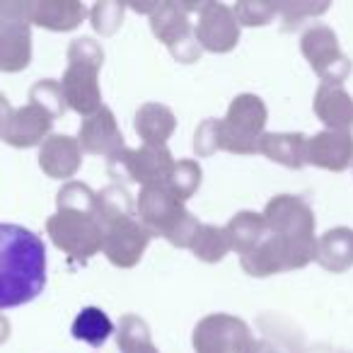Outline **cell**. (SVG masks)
Returning a JSON list of instances; mask_svg holds the SVG:
<instances>
[{"instance_id": "obj_33", "label": "cell", "mask_w": 353, "mask_h": 353, "mask_svg": "<svg viewBox=\"0 0 353 353\" xmlns=\"http://www.w3.org/2000/svg\"><path fill=\"white\" fill-rule=\"evenodd\" d=\"M10 114H12V109H10V104H8V99L0 97V136L6 131V123H8V119H10Z\"/></svg>"}, {"instance_id": "obj_9", "label": "cell", "mask_w": 353, "mask_h": 353, "mask_svg": "<svg viewBox=\"0 0 353 353\" xmlns=\"http://www.w3.org/2000/svg\"><path fill=\"white\" fill-rule=\"evenodd\" d=\"M112 174H128L131 182H141L143 187L152 184H167L172 170L176 162L170 157V150L165 145H143L141 150H123L117 157L109 160V165H117Z\"/></svg>"}, {"instance_id": "obj_6", "label": "cell", "mask_w": 353, "mask_h": 353, "mask_svg": "<svg viewBox=\"0 0 353 353\" xmlns=\"http://www.w3.org/2000/svg\"><path fill=\"white\" fill-rule=\"evenodd\" d=\"M266 123V107L259 97L254 94H240L235 102L230 104L225 121L218 123V138H221V148L230 152H254L259 150L261 141V128Z\"/></svg>"}, {"instance_id": "obj_28", "label": "cell", "mask_w": 353, "mask_h": 353, "mask_svg": "<svg viewBox=\"0 0 353 353\" xmlns=\"http://www.w3.org/2000/svg\"><path fill=\"white\" fill-rule=\"evenodd\" d=\"M32 102L49 109L54 117H63L65 112V97L63 90H61V83H51V80H44V83L32 88Z\"/></svg>"}, {"instance_id": "obj_31", "label": "cell", "mask_w": 353, "mask_h": 353, "mask_svg": "<svg viewBox=\"0 0 353 353\" xmlns=\"http://www.w3.org/2000/svg\"><path fill=\"white\" fill-rule=\"evenodd\" d=\"M218 123H221V121H203L201 126H199L196 141H194L196 152H201V155H211L216 148H221V138H218Z\"/></svg>"}, {"instance_id": "obj_12", "label": "cell", "mask_w": 353, "mask_h": 353, "mask_svg": "<svg viewBox=\"0 0 353 353\" xmlns=\"http://www.w3.org/2000/svg\"><path fill=\"white\" fill-rule=\"evenodd\" d=\"M194 32H196V39L208 51H230L240 37L235 12L225 6H216V3H208L201 8V17H199V25Z\"/></svg>"}, {"instance_id": "obj_32", "label": "cell", "mask_w": 353, "mask_h": 353, "mask_svg": "<svg viewBox=\"0 0 353 353\" xmlns=\"http://www.w3.org/2000/svg\"><path fill=\"white\" fill-rule=\"evenodd\" d=\"M329 6H298V3H293V6H279L276 8V12H281L285 20V30H290V27H298V22H303L305 15H317V12H324Z\"/></svg>"}, {"instance_id": "obj_1", "label": "cell", "mask_w": 353, "mask_h": 353, "mask_svg": "<svg viewBox=\"0 0 353 353\" xmlns=\"http://www.w3.org/2000/svg\"><path fill=\"white\" fill-rule=\"evenodd\" d=\"M46 285V247L22 225L0 223V310L39 298Z\"/></svg>"}, {"instance_id": "obj_3", "label": "cell", "mask_w": 353, "mask_h": 353, "mask_svg": "<svg viewBox=\"0 0 353 353\" xmlns=\"http://www.w3.org/2000/svg\"><path fill=\"white\" fill-rule=\"evenodd\" d=\"M264 221L271 235L279 237V242L283 245L290 269H300L314 259V250H317V242L312 235L314 216L303 199L276 196L266 206Z\"/></svg>"}, {"instance_id": "obj_29", "label": "cell", "mask_w": 353, "mask_h": 353, "mask_svg": "<svg viewBox=\"0 0 353 353\" xmlns=\"http://www.w3.org/2000/svg\"><path fill=\"white\" fill-rule=\"evenodd\" d=\"M121 12L123 8L117 3H99L92 10V25L94 30L104 32V34H112L119 25H121Z\"/></svg>"}, {"instance_id": "obj_13", "label": "cell", "mask_w": 353, "mask_h": 353, "mask_svg": "<svg viewBox=\"0 0 353 353\" xmlns=\"http://www.w3.org/2000/svg\"><path fill=\"white\" fill-rule=\"evenodd\" d=\"M54 119L56 117L49 109H44L37 102H30L27 107L10 114V119L6 123V131H3L0 138H6L15 148H32L37 143H41V138H46Z\"/></svg>"}, {"instance_id": "obj_34", "label": "cell", "mask_w": 353, "mask_h": 353, "mask_svg": "<svg viewBox=\"0 0 353 353\" xmlns=\"http://www.w3.org/2000/svg\"><path fill=\"white\" fill-rule=\"evenodd\" d=\"M250 353H279V351H276V348H271L269 343H254Z\"/></svg>"}, {"instance_id": "obj_24", "label": "cell", "mask_w": 353, "mask_h": 353, "mask_svg": "<svg viewBox=\"0 0 353 353\" xmlns=\"http://www.w3.org/2000/svg\"><path fill=\"white\" fill-rule=\"evenodd\" d=\"M70 332H73V336L78 339V341H85V343H90V346L99 348L112 336L114 324H112V319L107 317L104 310L85 307V310H80V314L75 317Z\"/></svg>"}, {"instance_id": "obj_16", "label": "cell", "mask_w": 353, "mask_h": 353, "mask_svg": "<svg viewBox=\"0 0 353 353\" xmlns=\"http://www.w3.org/2000/svg\"><path fill=\"white\" fill-rule=\"evenodd\" d=\"M152 32L157 34V39L165 41L172 51L179 49L182 44L192 41L196 37V32L192 30L187 15H184L182 6H174V3H162L152 10Z\"/></svg>"}, {"instance_id": "obj_15", "label": "cell", "mask_w": 353, "mask_h": 353, "mask_svg": "<svg viewBox=\"0 0 353 353\" xmlns=\"http://www.w3.org/2000/svg\"><path fill=\"white\" fill-rule=\"evenodd\" d=\"M314 112L329 126V131H348L353 126V99L341 85H327L317 90Z\"/></svg>"}, {"instance_id": "obj_35", "label": "cell", "mask_w": 353, "mask_h": 353, "mask_svg": "<svg viewBox=\"0 0 353 353\" xmlns=\"http://www.w3.org/2000/svg\"><path fill=\"white\" fill-rule=\"evenodd\" d=\"M6 339H8V322L0 317V341H6Z\"/></svg>"}, {"instance_id": "obj_22", "label": "cell", "mask_w": 353, "mask_h": 353, "mask_svg": "<svg viewBox=\"0 0 353 353\" xmlns=\"http://www.w3.org/2000/svg\"><path fill=\"white\" fill-rule=\"evenodd\" d=\"M225 232H228V240H230V250L240 252L245 256L261 245L269 228H266L264 216H254L250 211H242L237 218H232L230 225L225 228Z\"/></svg>"}, {"instance_id": "obj_27", "label": "cell", "mask_w": 353, "mask_h": 353, "mask_svg": "<svg viewBox=\"0 0 353 353\" xmlns=\"http://www.w3.org/2000/svg\"><path fill=\"white\" fill-rule=\"evenodd\" d=\"M199 184H201V170H199V165L192 160L176 162L170 179H167V189H170L182 203L196 194Z\"/></svg>"}, {"instance_id": "obj_26", "label": "cell", "mask_w": 353, "mask_h": 353, "mask_svg": "<svg viewBox=\"0 0 353 353\" xmlns=\"http://www.w3.org/2000/svg\"><path fill=\"white\" fill-rule=\"evenodd\" d=\"M194 254L203 261H221L225 252L230 250V240H228L225 228L216 225H201L196 232V240L192 245Z\"/></svg>"}, {"instance_id": "obj_19", "label": "cell", "mask_w": 353, "mask_h": 353, "mask_svg": "<svg viewBox=\"0 0 353 353\" xmlns=\"http://www.w3.org/2000/svg\"><path fill=\"white\" fill-rule=\"evenodd\" d=\"M314 259L327 271H334V274L346 271L348 266L353 264V232L346 230V228L329 230L327 235L317 242Z\"/></svg>"}, {"instance_id": "obj_2", "label": "cell", "mask_w": 353, "mask_h": 353, "mask_svg": "<svg viewBox=\"0 0 353 353\" xmlns=\"http://www.w3.org/2000/svg\"><path fill=\"white\" fill-rule=\"evenodd\" d=\"M94 199L97 194L85 184H65L59 192V213L46 223L54 245L80 264L102 250L104 230L94 213Z\"/></svg>"}, {"instance_id": "obj_7", "label": "cell", "mask_w": 353, "mask_h": 353, "mask_svg": "<svg viewBox=\"0 0 353 353\" xmlns=\"http://www.w3.org/2000/svg\"><path fill=\"white\" fill-rule=\"evenodd\" d=\"M194 346L199 353H250L254 339L245 322L228 314H213L196 327Z\"/></svg>"}, {"instance_id": "obj_14", "label": "cell", "mask_w": 353, "mask_h": 353, "mask_svg": "<svg viewBox=\"0 0 353 353\" xmlns=\"http://www.w3.org/2000/svg\"><path fill=\"white\" fill-rule=\"evenodd\" d=\"M353 160V138L348 131H322L307 141L305 162L332 172H341Z\"/></svg>"}, {"instance_id": "obj_5", "label": "cell", "mask_w": 353, "mask_h": 353, "mask_svg": "<svg viewBox=\"0 0 353 353\" xmlns=\"http://www.w3.org/2000/svg\"><path fill=\"white\" fill-rule=\"evenodd\" d=\"M68 70L61 80L65 104L83 117H90L99 109L97 70L102 65V49L90 37L75 39L68 49Z\"/></svg>"}, {"instance_id": "obj_4", "label": "cell", "mask_w": 353, "mask_h": 353, "mask_svg": "<svg viewBox=\"0 0 353 353\" xmlns=\"http://www.w3.org/2000/svg\"><path fill=\"white\" fill-rule=\"evenodd\" d=\"M141 223L150 235H160L176 247H192L199 232V221L184 208V203L167 189V184L143 187L138 199Z\"/></svg>"}, {"instance_id": "obj_8", "label": "cell", "mask_w": 353, "mask_h": 353, "mask_svg": "<svg viewBox=\"0 0 353 353\" xmlns=\"http://www.w3.org/2000/svg\"><path fill=\"white\" fill-rule=\"evenodd\" d=\"M102 252L109 256V261L117 266H133L141 254L145 252L148 242H150V232L141 221L133 218V213L121 218H114L112 223L102 228Z\"/></svg>"}, {"instance_id": "obj_20", "label": "cell", "mask_w": 353, "mask_h": 353, "mask_svg": "<svg viewBox=\"0 0 353 353\" xmlns=\"http://www.w3.org/2000/svg\"><path fill=\"white\" fill-rule=\"evenodd\" d=\"M259 150L281 165L300 170L305 165L307 141L303 138V133H264L259 141Z\"/></svg>"}, {"instance_id": "obj_23", "label": "cell", "mask_w": 353, "mask_h": 353, "mask_svg": "<svg viewBox=\"0 0 353 353\" xmlns=\"http://www.w3.org/2000/svg\"><path fill=\"white\" fill-rule=\"evenodd\" d=\"M136 131L145 145H165L170 133L174 131V117L165 104H145L136 114Z\"/></svg>"}, {"instance_id": "obj_25", "label": "cell", "mask_w": 353, "mask_h": 353, "mask_svg": "<svg viewBox=\"0 0 353 353\" xmlns=\"http://www.w3.org/2000/svg\"><path fill=\"white\" fill-rule=\"evenodd\" d=\"M119 348L121 353H157L145 322L133 314L123 317L119 324Z\"/></svg>"}, {"instance_id": "obj_17", "label": "cell", "mask_w": 353, "mask_h": 353, "mask_svg": "<svg viewBox=\"0 0 353 353\" xmlns=\"http://www.w3.org/2000/svg\"><path fill=\"white\" fill-rule=\"evenodd\" d=\"M39 165L54 179L75 174L80 167V145L68 136H49L41 145Z\"/></svg>"}, {"instance_id": "obj_18", "label": "cell", "mask_w": 353, "mask_h": 353, "mask_svg": "<svg viewBox=\"0 0 353 353\" xmlns=\"http://www.w3.org/2000/svg\"><path fill=\"white\" fill-rule=\"evenodd\" d=\"M32 37L30 27L15 22L0 30V70L15 73V70L27 68L32 56Z\"/></svg>"}, {"instance_id": "obj_21", "label": "cell", "mask_w": 353, "mask_h": 353, "mask_svg": "<svg viewBox=\"0 0 353 353\" xmlns=\"http://www.w3.org/2000/svg\"><path fill=\"white\" fill-rule=\"evenodd\" d=\"M85 6L80 3H30V20L49 30H73L83 22Z\"/></svg>"}, {"instance_id": "obj_30", "label": "cell", "mask_w": 353, "mask_h": 353, "mask_svg": "<svg viewBox=\"0 0 353 353\" xmlns=\"http://www.w3.org/2000/svg\"><path fill=\"white\" fill-rule=\"evenodd\" d=\"M235 20L242 25H266L271 15L276 12V6H266V3H240L235 6Z\"/></svg>"}, {"instance_id": "obj_10", "label": "cell", "mask_w": 353, "mask_h": 353, "mask_svg": "<svg viewBox=\"0 0 353 353\" xmlns=\"http://www.w3.org/2000/svg\"><path fill=\"white\" fill-rule=\"evenodd\" d=\"M303 54L327 85H339L351 73V61L339 49L336 34L329 27H312L303 37Z\"/></svg>"}, {"instance_id": "obj_11", "label": "cell", "mask_w": 353, "mask_h": 353, "mask_svg": "<svg viewBox=\"0 0 353 353\" xmlns=\"http://www.w3.org/2000/svg\"><path fill=\"white\" fill-rule=\"evenodd\" d=\"M78 145L80 150L94 152V155H107L109 160L126 150L121 131H119L117 121H114V114L107 107H99L94 114L85 117Z\"/></svg>"}]
</instances>
